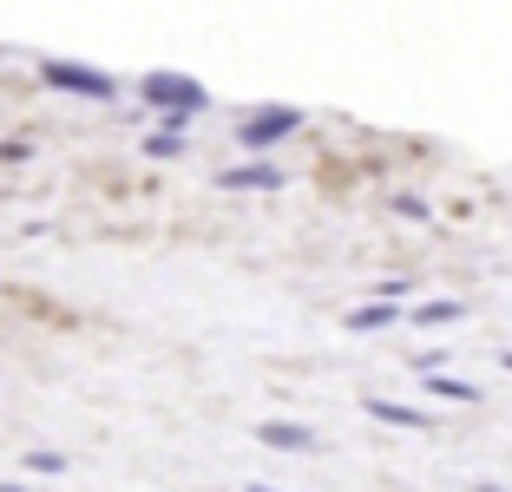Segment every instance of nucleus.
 I'll return each instance as SVG.
<instances>
[{"label": "nucleus", "mask_w": 512, "mask_h": 492, "mask_svg": "<svg viewBox=\"0 0 512 492\" xmlns=\"http://www.w3.org/2000/svg\"><path fill=\"white\" fill-rule=\"evenodd\" d=\"M145 158H184V132H171V125H158V132L145 138Z\"/></svg>", "instance_id": "nucleus-8"}, {"label": "nucleus", "mask_w": 512, "mask_h": 492, "mask_svg": "<svg viewBox=\"0 0 512 492\" xmlns=\"http://www.w3.org/2000/svg\"><path fill=\"white\" fill-rule=\"evenodd\" d=\"M217 184H224V191H276L283 171H276V164H230Z\"/></svg>", "instance_id": "nucleus-4"}, {"label": "nucleus", "mask_w": 512, "mask_h": 492, "mask_svg": "<svg viewBox=\"0 0 512 492\" xmlns=\"http://www.w3.org/2000/svg\"><path fill=\"white\" fill-rule=\"evenodd\" d=\"M506 368H512V355H506Z\"/></svg>", "instance_id": "nucleus-15"}, {"label": "nucleus", "mask_w": 512, "mask_h": 492, "mask_svg": "<svg viewBox=\"0 0 512 492\" xmlns=\"http://www.w3.org/2000/svg\"><path fill=\"white\" fill-rule=\"evenodd\" d=\"M40 79L66 99H92V105H112L119 99V79L99 73V66H79V60H40Z\"/></svg>", "instance_id": "nucleus-2"}, {"label": "nucleus", "mask_w": 512, "mask_h": 492, "mask_svg": "<svg viewBox=\"0 0 512 492\" xmlns=\"http://www.w3.org/2000/svg\"><path fill=\"white\" fill-rule=\"evenodd\" d=\"M256 433H263V447H289V453H309V447H316V433L296 427V420H263Z\"/></svg>", "instance_id": "nucleus-5"}, {"label": "nucleus", "mask_w": 512, "mask_h": 492, "mask_svg": "<svg viewBox=\"0 0 512 492\" xmlns=\"http://www.w3.org/2000/svg\"><path fill=\"white\" fill-rule=\"evenodd\" d=\"M0 492H27V486H20V479H0Z\"/></svg>", "instance_id": "nucleus-13"}, {"label": "nucleus", "mask_w": 512, "mask_h": 492, "mask_svg": "<svg viewBox=\"0 0 512 492\" xmlns=\"http://www.w3.org/2000/svg\"><path fill=\"white\" fill-rule=\"evenodd\" d=\"M27 473H40V479L66 473V453H27Z\"/></svg>", "instance_id": "nucleus-11"}, {"label": "nucleus", "mask_w": 512, "mask_h": 492, "mask_svg": "<svg viewBox=\"0 0 512 492\" xmlns=\"http://www.w3.org/2000/svg\"><path fill=\"white\" fill-rule=\"evenodd\" d=\"M434 368H440V361H421V374H427V388H434L440 401H473V388H467V381H453V374H434Z\"/></svg>", "instance_id": "nucleus-7"}, {"label": "nucleus", "mask_w": 512, "mask_h": 492, "mask_svg": "<svg viewBox=\"0 0 512 492\" xmlns=\"http://www.w3.org/2000/svg\"><path fill=\"white\" fill-rule=\"evenodd\" d=\"M296 125H302L296 105H263V112H250V119L237 125V145H243V151H270L276 138H289Z\"/></svg>", "instance_id": "nucleus-3"}, {"label": "nucleus", "mask_w": 512, "mask_h": 492, "mask_svg": "<svg viewBox=\"0 0 512 492\" xmlns=\"http://www.w3.org/2000/svg\"><path fill=\"white\" fill-rule=\"evenodd\" d=\"M250 492H276V486H250Z\"/></svg>", "instance_id": "nucleus-14"}, {"label": "nucleus", "mask_w": 512, "mask_h": 492, "mask_svg": "<svg viewBox=\"0 0 512 492\" xmlns=\"http://www.w3.org/2000/svg\"><path fill=\"white\" fill-rule=\"evenodd\" d=\"M138 99H145L151 112H165L171 132H184V125L211 105V99H204V86H197V79H184V73H145V79H138Z\"/></svg>", "instance_id": "nucleus-1"}, {"label": "nucleus", "mask_w": 512, "mask_h": 492, "mask_svg": "<svg viewBox=\"0 0 512 492\" xmlns=\"http://www.w3.org/2000/svg\"><path fill=\"white\" fill-rule=\"evenodd\" d=\"M27 158H33L27 138H7V145H0V164H27Z\"/></svg>", "instance_id": "nucleus-12"}, {"label": "nucleus", "mask_w": 512, "mask_h": 492, "mask_svg": "<svg viewBox=\"0 0 512 492\" xmlns=\"http://www.w3.org/2000/svg\"><path fill=\"white\" fill-rule=\"evenodd\" d=\"M368 414L388 420V427H434L427 414H414V407H401V401H368Z\"/></svg>", "instance_id": "nucleus-6"}, {"label": "nucleus", "mask_w": 512, "mask_h": 492, "mask_svg": "<svg viewBox=\"0 0 512 492\" xmlns=\"http://www.w3.org/2000/svg\"><path fill=\"white\" fill-rule=\"evenodd\" d=\"M453 315H460V302H427V309L414 315V322H421V328H447Z\"/></svg>", "instance_id": "nucleus-10"}, {"label": "nucleus", "mask_w": 512, "mask_h": 492, "mask_svg": "<svg viewBox=\"0 0 512 492\" xmlns=\"http://www.w3.org/2000/svg\"><path fill=\"white\" fill-rule=\"evenodd\" d=\"M388 322H394V302H368V309L348 315V328H355V335H368V328H388Z\"/></svg>", "instance_id": "nucleus-9"}]
</instances>
